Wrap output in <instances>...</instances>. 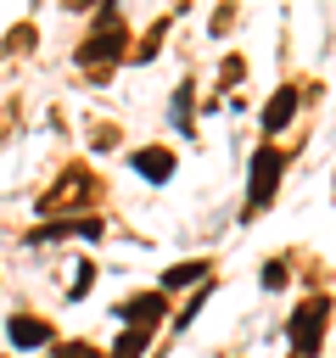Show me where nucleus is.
<instances>
[{
  "label": "nucleus",
  "instance_id": "f257e3e1",
  "mask_svg": "<svg viewBox=\"0 0 336 358\" xmlns=\"http://www.w3.org/2000/svg\"><path fill=\"white\" fill-rule=\"evenodd\" d=\"M123 11H112V6H101L95 11V28H90V39L73 50V62L78 67H101V62H118V50H123Z\"/></svg>",
  "mask_w": 336,
  "mask_h": 358
},
{
  "label": "nucleus",
  "instance_id": "f03ea898",
  "mask_svg": "<svg viewBox=\"0 0 336 358\" xmlns=\"http://www.w3.org/2000/svg\"><path fill=\"white\" fill-rule=\"evenodd\" d=\"M325 319H330V296H308L297 313H291V352H302V358H314L319 352V341H325Z\"/></svg>",
  "mask_w": 336,
  "mask_h": 358
},
{
  "label": "nucleus",
  "instance_id": "7ed1b4c3",
  "mask_svg": "<svg viewBox=\"0 0 336 358\" xmlns=\"http://www.w3.org/2000/svg\"><path fill=\"white\" fill-rule=\"evenodd\" d=\"M280 173H286V151L274 140H263L252 151V196H246V207H269L274 190H280Z\"/></svg>",
  "mask_w": 336,
  "mask_h": 358
},
{
  "label": "nucleus",
  "instance_id": "20e7f679",
  "mask_svg": "<svg viewBox=\"0 0 336 358\" xmlns=\"http://www.w3.org/2000/svg\"><path fill=\"white\" fill-rule=\"evenodd\" d=\"M162 313H168V296H162V291H140V296L118 302V319H123L129 330H157Z\"/></svg>",
  "mask_w": 336,
  "mask_h": 358
},
{
  "label": "nucleus",
  "instance_id": "39448f33",
  "mask_svg": "<svg viewBox=\"0 0 336 358\" xmlns=\"http://www.w3.org/2000/svg\"><path fill=\"white\" fill-rule=\"evenodd\" d=\"M6 341H11V347H22V352L50 347V324H45V319H34V313H11V319H6Z\"/></svg>",
  "mask_w": 336,
  "mask_h": 358
},
{
  "label": "nucleus",
  "instance_id": "423d86ee",
  "mask_svg": "<svg viewBox=\"0 0 336 358\" xmlns=\"http://www.w3.org/2000/svg\"><path fill=\"white\" fill-rule=\"evenodd\" d=\"M297 101H302V95H297V84H280V90H274V101L263 106V134H280V129L297 117Z\"/></svg>",
  "mask_w": 336,
  "mask_h": 358
},
{
  "label": "nucleus",
  "instance_id": "0eeeda50",
  "mask_svg": "<svg viewBox=\"0 0 336 358\" xmlns=\"http://www.w3.org/2000/svg\"><path fill=\"white\" fill-rule=\"evenodd\" d=\"M134 173H146L151 185H162V179L174 173V151H168V145H140V151H134Z\"/></svg>",
  "mask_w": 336,
  "mask_h": 358
},
{
  "label": "nucleus",
  "instance_id": "6e6552de",
  "mask_svg": "<svg viewBox=\"0 0 336 358\" xmlns=\"http://www.w3.org/2000/svg\"><path fill=\"white\" fill-rule=\"evenodd\" d=\"M151 336H157V330H123V336L112 341V352H106V358H140V352L151 347Z\"/></svg>",
  "mask_w": 336,
  "mask_h": 358
},
{
  "label": "nucleus",
  "instance_id": "1a4fd4ad",
  "mask_svg": "<svg viewBox=\"0 0 336 358\" xmlns=\"http://www.w3.org/2000/svg\"><path fill=\"white\" fill-rule=\"evenodd\" d=\"M202 274H207V263H174V268L162 274V285H168V291H179V285H196Z\"/></svg>",
  "mask_w": 336,
  "mask_h": 358
},
{
  "label": "nucleus",
  "instance_id": "9d476101",
  "mask_svg": "<svg viewBox=\"0 0 336 358\" xmlns=\"http://www.w3.org/2000/svg\"><path fill=\"white\" fill-rule=\"evenodd\" d=\"M190 95H196L190 84H179V90H174V123H179V129H190Z\"/></svg>",
  "mask_w": 336,
  "mask_h": 358
},
{
  "label": "nucleus",
  "instance_id": "9b49d317",
  "mask_svg": "<svg viewBox=\"0 0 336 358\" xmlns=\"http://www.w3.org/2000/svg\"><path fill=\"white\" fill-rule=\"evenodd\" d=\"M50 358H106V352H101V347H90V341H62Z\"/></svg>",
  "mask_w": 336,
  "mask_h": 358
},
{
  "label": "nucleus",
  "instance_id": "f8f14e48",
  "mask_svg": "<svg viewBox=\"0 0 336 358\" xmlns=\"http://www.w3.org/2000/svg\"><path fill=\"white\" fill-rule=\"evenodd\" d=\"M280 285H286V263L269 257V263H263V291H280Z\"/></svg>",
  "mask_w": 336,
  "mask_h": 358
},
{
  "label": "nucleus",
  "instance_id": "ddd939ff",
  "mask_svg": "<svg viewBox=\"0 0 336 358\" xmlns=\"http://www.w3.org/2000/svg\"><path fill=\"white\" fill-rule=\"evenodd\" d=\"M90 280H95V268H90V263H78V280H73V291H67V296H73V302H78V296H84V291H90Z\"/></svg>",
  "mask_w": 336,
  "mask_h": 358
}]
</instances>
